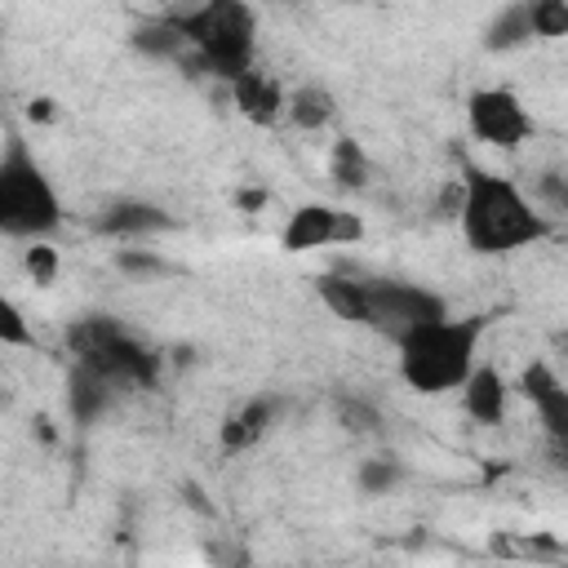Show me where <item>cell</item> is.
<instances>
[{
	"label": "cell",
	"instance_id": "cell-12",
	"mask_svg": "<svg viewBox=\"0 0 568 568\" xmlns=\"http://www.w3.org/2000/svg\"><path fill=\"white\" fill-rule=\"evenodd\" d=\"M333 115H337V102H333V93L324 84H297V89L284 93V120L293 129H302V133L324 129Z\"/></svg>",
	"mask_w": 568,
	"mask_h": 568
},
{
	"label": "cell",
	"instance_id": "cell-6",
	"mask_svg": "<svg viewBox=\"0 0 568 568\" xmlns=\"http://www.w3.org/2000/svg\"><path fill=\"white\" fill-rule=\"evenodd\" d=\"M448 306L439 293L422 288V284H395V280H368V328L386 333L390 342H399L404 333L444 320Z\"/></svg>",
	"mask_w": 568,
	"mask_h": 568
},
{
	"label": "cell",
	"instance_id": "cell-3",
	"mask_svg": "<svg viewBox=\"0 0 568 568\" xmlns=\"http://www.w3.org/2000/svg\"><path fill=\"white\" fill-rule=\"evenodd\" d=\"M182 49H191V58L222 75L226 84L253 67V49H257V18L248 4H235V0H209V4H195V9H178L164 18Z\"/></svg>",
	"mask_w": 568,
	"mask_h": 568
},
{
	"label": "cell",
	"instance_id": "cell-7",
	"mask_svg": "<svg viewBox=\"0 0 568 568\" xmlns=\"http://www.w3.org/2000/svg\"><path fill=\"white\" fill-rule=\"evenodd\" d=\"M364 235L359 213H346L337 204H297L280 231L284 253H311V248H333V244H355Z\"/></svg>",
	"mask_w": 568,
	"mask_h": 568
},
{
	"label": "cell",
	"instance_id": "cell-5",
	"mask_svg": "<svg viewBox=\"0 0 568 568\" xmlns=\"http://www.w3.org/2000/svg\"><path fill=\"white\" fill-rule=\"evenodd\" d=\"M466 129L484 142V146H497V151H519L528 138H532V115L524 106V98L506 84H488V89H475L466 98Z\"/></svg>",
	"mask_w": 568,
	"mask_h": 568
},
{
	"label": "cell",
	"instance_id": "cell-9",
	"mask_svg": "<svg viewBox=\"0 0 568 568\" xmlns=\"http://www.w3.org/2000/svg\"><path fill=\"white\" fill-rule=\"evenodd\" d=\"M462 395V408L470 422L479 426H501L506 422V408H510V382L501 377V368L493 364H475L470 377L457 386Z\"/></svg>",
	"mask_w": 568,
	"mask_h": 568
},
{
	"label": "cell",
	"instance_id": "cell-17",
	"mask_svg": "<svg viewBox=\"0 0 568 568\" xmlns=\"http://www.w3.org/2000/svg\"><path fill=\"white\" fill-rule=\"evenodd\" d=\"M0 346H13V351H27L36 346V333H31V320L22 315V306L0 288Z\"/></svg>",
	"mask_w": 568,
	"mask_h": 568
},
{
	"label": "cell",
	"instance_id": "cell-13",
	"mask_svg": "<svg viewBox=\"0 0 568 568\" xmlns=\"http://www.w3.org/2000/svg\"><path fill=\"white\" fill-rule=\"evenodd\" d=\"M271 413H275L271 399H248L235 417L222 422V430H217V435H222V448H226V453H244V448H253V444L271 430Z\"/></svg>",
	"mask_w": 568,
	"mask_h": 568
},
{
	"label": "cell",
	"instance_id": "cell-11",
	"mask_svg": "<svg viewBox=\"0 0 568 568\" xmlns=\"http://www.w3.org/2000/svg\"><path fill=\"white\" fill-rule=\"evenodd\" d=\"M315 293L320 302L346 320V324H364L368 328V280L364 275H342V271H328L315 280Z\"/></svg>",
	"mask_w": 568,
	"mask_h": 568
},
{
	"label": "cell",
	"instance_id": "cell-1",
	"mask_svg": "<svg viewBox=\"0 0 568 568\" xmlns=\"http://www.w3.org/2000/svg\"><path fill=\"white\" fill-rule=\"evenodd\" d=\"M457 182H462L457 226H462V240L470 244V253L506 257V253L532 248L550 235L546 209L515 178L466 164Z\"/></svg>",
	"mask_w": 568,
	"mask_h": 568
},
{
	"label": "cell",
	"instance_id": "cell-14",
	"mask_svg": "<svg viewBox=\"0 0 568 568\" xmlns=\"http://www.w3.org/2000/svg\"><path fill=\"white\" fill-rule=\"evenodd\" d=\"M328 173H333V182L346 186V191L364 186V182H368V155H364V146H359L355 138H337L333 151H328Z\"/></svg>",
	"mask_w": 568,
	"mask_h": 568
},
{
	"label": "cell",
	"instance_id": "cell-18",
	"mask_svg": "<svg viewBox=\"0 0 568 568\" xmlns=\"http://www.w3.org/2000/svg\"><path fill=\"white\" fill-rule=\"evenodd\" d=\"M528 31L532 36H568V4L564 0H532L528 4Z\"/></svg>",
	"mask_w": 568,
	"mask_h": 568
},
{
	"label": "cell",
	"instance_id": "cell-21",
	"mask_svg": "<svg viewBox=\"0 0 568 568\" xmlns=\"http://www.w3.org/2000/svg\"><path fill=\"white\" fill-rule=\"evenodd\" d=\"M337 417L346 430H377V408H368L359 395L355 399H337Z\"/></svg>",
	"mask_w": 568,
	"mask_h": 568
},
{
	"label": "cell",
	"instance_id": "cell-15",
	"mask_svg": "<svg viewBox=\"0 0 568 568\" xmlns=\"http://www.w3.org/2000/svg\"><path fill=\"white\" fill-rule=\"evenodd\" d=\"M173 217L151 209V204H115L106 217H102V231H115V235H146V231H164Z\"/></svg>",
	"mask_w": 568,
	"mask_h": 568
},
{
	"label": "cell",
	"instance_id": "cell-19",
	"mask_svg": "<svg viewBox=\"0 0 568 568\" xmlns=\"http://www.w3.org/2000/svg\"><path fill=\"white\" fill-rule=\"evenodd\" d=\"M22 275L31 280V284H53L58 280V248L49 244V240H36V244H27L22 248Z\"/></svg>",
	"mask_w": 568,
	"mask_h": 568
},
{
	"label": "cell",
	"instance_id": "cell-4",
	"mask_svg": "<svg viewBox=\"0 0 568 568\" xmlns=\"http://www.w3.org/2000/svg\"><path fill=\"white\" fill-rule=\"evenodd\" d=\"M62 226V200L49 182V173L36 164L27 142L9 138L0 151V235L4 240H49Z\"/></svg>",
	"mask_w": 568,
	"mask_h": 568
},
{
	"label": "cell",
	"instance_id": "cell-2",
	"mask_svg": "<svg viewBox=\"0 0 568 568\" xmlns=\"http://www.w3.org/2000/svg\"><path fill=\"white\" fill-rule=\"evenodd\" d=\"M479 333L484 320H430L395 342L399 351V382L417 395H448L457 390L470 368L479 364Z\"/></svg>",
	"mask_w": 568,
	"mask_h": 568
},
{
	"label": "cell",
	"instance_id": "cell-10",
	"mask_svg": "<svg viewBox=\"0 0 568 568\" xmlns=\"http://www.w3.org/2000/svg\"><path fill=\"white\" fill-rule=\"evenodd\" d=\"M231 102H235L248 120L271 124V120L284 115V84H280L271 71L248 67V71H240V75L231 80Z\"/></svg>",
	"mask_w": 568,
	"mask_h": 568
},
{
	"label": "cell",
	"instance_id": "cell-20",
	"mask_svg": "<svg viewBox=\"0 0 568 568\" xmlns=\"http://www.w3.org/2000/svg\"><path fill=\"white\" fill-rule=\"evenodd\" d=\"M399 479V466H390L386 457H368L364 466H359V475H355V484L364 488V493H390V484Z\"/></svg>",
	"mask_w": 568,
	"mask_h": 568
},
{
	"label": "cell",
	"instance_id": "cell-16",
	"mask_svg": "<svg viewBox=\"0 0 568 568\" xmlns=\"http://www.w3.org/2000/svg\"><path fill=\"white\" fill-rule=\"evenodd\" d=\"M524 40H532V31H528V4L501 9L497 22L488 27V44H493V49H515V44H524Z\"/></svg>",
	"mask_w": 568,
	"mask_h": 568
},
{
	"label": "cell",
	"instance_id": "cell-8",
	"mask_svg": "<svg viewBox=\"0 0 568 568\" xmlns=\"http://www.w3.org/2000/svg\"><path fill=\"white\" fill-rule=\"evenodd\" d=\"M519 390L532 399V408H537L546 435L555 439V448H564V439H568V386H564V377L546 359H532L519 373Z\"/></svg>",
	"mask_w": 568,
	"mask_h": 568
},
{
	"label": "cell",
	"instance_id": "cell-22",
	"mask_svg": "<svg viewBox=\"0 0 568 568\" xmlns=\"http://www.w3.org/2000/svg\"><path fill=\"white\" fill-rule=\"evenodd\" d=\"M27 115H31V120H53V102H49V98H36V102L27 106Z\"/></svg>",
	"mask_w": 568,
	"mask_h": 568
}]
</instances>
